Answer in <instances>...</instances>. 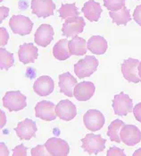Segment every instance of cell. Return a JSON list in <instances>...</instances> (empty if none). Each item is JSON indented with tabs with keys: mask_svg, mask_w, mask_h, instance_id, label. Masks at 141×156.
Returning a JSON list of instances; mask_svg holds the SVG:
<instances>
[{
	"mask_svg": "<svg viewBox=\"0 0 141 156\" xmlns=\"http://www.w3.org/2000/svg\"><path fill=\"white\" fill-rule=\"evenodd\" d=\"M3 106L9 111H19L27 106L26 96L20 91L6 92L3 97Z\"/></svg>",
	"mask_w": 141,
	"mask_h": 156,
	"instance_id": "1",
	"label": "cell"
},
{
	"mask_svg": "<svg viewBox=\"0 0 141 156\" xmlns=\"http://www.w3.org/2000/svg\"><path fill=\"white\" fill-rule=\"evenodd\" d=\"M99 62L94 56H86L74 65V73L79 79L89 77L96 71Z\"/></svg>",
	"mask_w": 141,
	"mask_h": 156,
	"instance_id": "2",
	"label": "cell"
},
{
	"mask_svg": "<svg viewBox=\"0 0 141 156\" xmlns=\"http://www.w3.org/2000/svg\"><path fill=\"white\" fill-rule=\"evenodd\" d=\"M81 148L89 154H97L106 148V140L100 135L87 134L84 138L81 139Z\"/></svg>",
	"mask_w": 141,
	"mask_h": 156,
	"instance_id": "3",
	"label": "cell"
},
{
	"mask_svg": "<svg viewBox=\"0 0 141 156\" xmlns=\"http://www.w3.org/2000/svg\"><path fill=\"white\" fill-rule=\"evenodd\" d=\"M9 26L15 34L25 36L30 34L33 28L32 20L24 16H13L9 20Z\"/></svg>",
	"mask_w": 141,
	"mask_h": 156,
	"instance_id": "4",
	"label": "cell"
},
{
	"mask_svg": "<svg viewBox=\"0 0 141 156\" xmlns=\"http://www.w3.org/2000/svg\"><path fill=\"white\" fill-rule=\"evenodd\" d=\"M83 122L87 129L96 132L104 126L106 119L101 111L97 109H89L83 117Z\"/></svg>",
	"mask_w": 141,
	"mask_h": 156,
	"instance_id": "5",
	"label": "cell"
},
{
	"mask_svg": "<svg viewBox=\"0 0 141 156\" xmlns=\"http://www.w3.org/2000/svg\"><path fill=\"white\" fill-rule=\"evenodd\" d=\"M112 108L114 113L118 116H126L133 111V101L128 94L120 93L114 95L112 101Z\"/></svg>",
	"mask_w": 141,
	"mask_h": 156,
	"instance_id": "6",
	"label": "cell"
},
{
	"mask_svg": "<svg viewBox=\"0 0 141 156\" xmlns=\"http://www.w3.org/2000/svg\"><path fill=\"white\" fill-rule=\"evenodd\" d=\"M85 25L86 23L84 21V18L81 16L65 19V22L63 23V28H62L63 36L66 37L77 36L78 34L83 31Z\"/></svg>",
	"mask_w": 141,
	"mask_h": 156,
	"instance_id": "7",
	"label": "cell"
},
{
	"mask_svg": "<svg viewBox=\"0 0 141 156\" xmlns=\"http://www.w3.org/2000/svg\"><path fill=\"white\" fill-rule=\"evenodd\" d=\"M121 140L128 146H134L141 141V131L135 125H123L120 132Z\"/></svg>",
	"mask_w": 141,
	"mask_h": 156,
	"instance_id": "8",
	"label": "cell"
},
{
	"mask_svg": "<svg viewBox=\"0 0 141 156\" xmlns=\"http://www.w3.org/2000/svg\"><path fill=\"white\" fill-rule=\"evenodd\" d=\"M32 14L39 18H47L54 15L55 4L53 0H32Z\"/></svg>",
	"mask_w": 141,
	"mask_h": 156,
	"instance_id": "9",
	"label": "cell"
},
{
	"mask_svg": "<svg viewBox=\"0 0 141 156\" xmlns=\"http://www.w3.org/2000/svg\"><path fill=\"white\" fill-rule=\"evenodd\" d=\"M139 61L138 59L134 58H127L122 64V73L123 75V77L127 81L134 83H138L141 81L140 77L139 76Z\"/></svg>",
	"mask_w": 141,
	"mask_h": 156,
	"instance_id": "10",
	"label": "cell"
},
{
	"mask_svg": "<svg viewBox=\"0 0 141 156\" xmlns=\"http://www.w3.org/2000/svg\"><path fill=\"white\" fill-rule=\"evenodd\" d=\"M47 151L52 156H66L69 154L70 146L66 141L57 137H51L45 144Z\"/></svg>",
	"mask_w": 141,
	"mask_h": 156,
	"instance_id": "11",
	"label": "cell"
},
{
	"mask_svg": "<svg viewBox=\"0 0 141 156\" xmlns=\"http://www.w3.org/2000/svg\"><path fill=\"white\" fill-rule=\"evenodd\" d=\"M17 136L22 140H30L36 136L38 126L36 122L30 119H26L22 122H19L15 128Z\"/></svg>",
	"mask_w": 141,
	"mask_h": 156,
	"instance_id": "12",
	"label": "cell"
},
{
	"mask_svg": "<svg viewBox=\"0 0 141 156\" xmlns=\"http://www.w3.org/2000/svg\"><path fill=\"white\" fill-rule=\"evenodd\" d=\"M35 116L45 121L55 120L57 117L55 114V106L53 102L48 101H41L37 103L35 107Z\"/></svg>",
	"mask_w": 141,
	"mask_h": 156,
	"instance_id": "13",
	"label": "cell"
},
{
	"mask_svg": "<svg viewBox=\"0 0 141 156\" xmlns=\"http://www.w3.org/2000/svg\"><path fill=\"white\" fill-rule=\"evenodd\" d=\"M55 114L60 119L70 121L76 117L77 108L71 101L63 100L60 101L55 106Z\"/></svg>",
	"mask_w": 141,
	"mask_h": 156,
	"instance_id": "14",
	"label": "cell"
},
{
	"mask_svg": "<svg viewBox=\"0 0 141 156\" xmlns=\"http://www.w3.org/2000/svg\"><path fill=\"white\" fill-rule=\"evenodd\" d=\"M54 35L55 31L53 27L50 24L44 23L39 26V28L37 29L34 37V41L37 45L45 48L52 42Z\"/></svg>",
	"mask_w": 141,
	"mask_h": 156,
	"instance_id": "15",
	"label": "cell"
},
{
	"mask_svg": "<svg viewBox=\"0 0 141 156\" xmlns=\"http://www.w3.org/2000/svg\"><path fill=\"white\" fill-rule=\"evenodd\" d=\"M96 87L92 82H81L77 83L74 88L73 96L79 101H86L94 95Z\"/></svg>",
	"mask_w": 141,
	"mask_h": 156,
	"instance_id": "16",
	"label": "cell"
},
{
	"mask_svg": "<svg viewBox=\"0 0 141 156\" xmlns=\"http://www.w3.org/2000/svg\"><path fill=\"white\" fill-rule=\"evenodd\" d=\"M18 57L19 60L24 65L34 63L39 57L38 48L33 43H23L19 48Z\"/></svg>",
	"mask_w": 141,
	"mask_h": 156,
	"instance_id": "17",
	"label": "cell"
},
{
	"mask_svg": "<svg viewBox=\"0 0 141 156\" xmlns=\"http://www.w3.org/2000/svg\"><path fill=\"white\" fill-rule=\"evenodd\" d=\"M55 88V83L53 79L47 76L39 77L33 84V90L39 96H47L53 93Z\"/></svg>",
	"mask_w": 141,
	"mask_h": 156,
	"instance_id": "18",
	"label": "cell"
},
{
	"mask_svg": "<svg viewBox=\"0 0 141 156\" xmlns=\"http://www.w3.org/2000/svg\"><path fill=\"white\" fill-rule=\"evenodd\" d=\"M77 83V79L73 77V76L69 72L63 73L59 76L58 85L60 87V93L66 95L67 97L71 98L73 96V91Z\"/></svg>",
	"mask_w": 141,
	"mask_h": 156,
	"instance_id": "19",
	"label": "cell"
},
{
	"mask_svg": "<svg viewBox=\"0 0 141 156\" xmlns=\"http://www.w3.org/2000/svg\"><path fill=\"white\" fill-rule=\"evenodd\" d=\"M84 16L90 22H97L100 19L103 9L99 3L95 0H89L86 2L81 9Z\"/></svg>",
	"mask_w": 141,
	"mask_h": 156,
	"instance_id": "20",
	"label": "cell"
},
{
	"mask_svg": "<svg viewBox=\"0 0 141 156\" xmlns=\"http://www.w3.org/2000/svg\"><path fill=\"white\" fill-rule=\"evenodd\" d=\"M87 48L93 54L103 55L106 52L108 48V44H107V41L103 36L94 35L91 36V38L88 41Z\"/></svg>",
	"mask_w": 141,
	"mask_h": 156,
	"instance_id": "21",
	"label": "cell"
},
{
	"mask_svg": "<svg viewBox=\"0 0 141 156\" xmlns=\"http://www.w3.org/2000/svg\"><path fill=\"white\" fill-rule=\"evenodd\" d=\"M71 56H83L87 53V41L79 36H74L68 43Z\"/></svg>",
	"mask_w": 141,
	"mask_h": 156,
	"instance_id": "22",
	"label": "cell"
},
{
	"mask_svg": "<svg viewBox=\"0 0 141 156\" xmlns=\"http://www.w3.org/2000/svg\"><path fill=\"white\" fill-rule=\"evenodd\" d=\"M68 43L69 41L67 39L60 40L55 43V45L53 48V55L56 59L63 61L71 57Z\"/></svg>",
	"mask_w": 141,
	"mask_h": 156,
	"instance_id": "23",
	"label": "cell"
},
{
	"mask_svg": "<svg viewBox=\"0 0 141 156\" xmlns=\"http://www.w3.org/2000/svg\"><path fill=\"white\" fill-rule=\"evenodd\" d=\"M109 16L112 18V23L117 25H126L131 20L129 10L127 9L126 6L118 11H110Z\"/></svg>",
	"mask_w": 141,
	"mask_h": 156,
	"instance_id": "24",
	"label": "cell"
},
{
	"mask_svg": "<svg viewBox=\"0 0 141 156\" xmlns=\"http://www.w3.org/2000/svg\"><path fill=\"white\" fill-rule=\"evenodd\" d=\"M123 125H124V122L120 119H115L108 126L107 136L110 137L111 141L115 142V143H120L122 141L121 136H120V132Z\"/></svg>",
	"mask_w": 141,
	"mask_h": 156,
	"instance_id": "25",
	"label": "cell"
},
{
	"mask_svg": "<svg viewBox=\"0 0 141 156\" xmlns=\"http://www.w3.org/2000/svg\"><path fill=\"white\" fill-rule=\"evenodd\" d=\"M59 16L62 19H68L72 17H77L79 15V12L78 11L76 5L73 4H64L62 5L61 8L58 9Z\"/></svg>",
	"mask_w": 141,
	"mask_h": 156,
	"instance_id": "26",
	"label": "cell"
},
{
	"mask_svg": "<svg viewBox=\"0 0 141 156\" xmlns=\"http://www.w3.org/2000/svg\"><path fill=\"white\" fill-rule=\"evenodd\" d=\"M0 67L1 69H5V70H8L11 66H14L15 59H14V55L7 51L5 48H0Z\"/></svg>",
	"mask_w": 141,
	"mask_h": 156,
	"instance_id": "27",
	"label": "cell"
},
{
	"mask_svg": "<svg viewBox=\"0 0 141 156\" xmlns=\"http://www.w3.org/2000/svg\"><path fill=\"white\" fill-rule=\"evenodd\" d=\"M104 5L109 11H118L125 6L126 0H103Z\"/></svg>",
	"mask_w": 141,
	"mask_h": 156,
	"instance_id": "28",
	"label": "cell"
},
{
	"mask_svg": "<svg viewBox=\"0 0 141 156\" xmlns=\"http://www.w3.org/2000/svg\"><path fill=\"white\" fill-rule=\"evenodd\" d=\"M46 145L44 144H39L37 145L35 148L32 149V156H47L50 155V154L48 152L45 151Z\"/></svg>",
	"mask_w": 141,
	"mask_h": 156,
	"instance_id": "29",
	"label": "cell"
},
{
	"mask_svg": "<svg viewBox=\"0 0 141 156\" xmlns=\"http://www.w3.org/2000/svg\"><path fill=\"white\" fill-rule=\"evenodd\" d=\"M0 44L1 46H5L8 42V40H9V33L8 31H6V29L5 27H1L0 28Z\"/></svg>",
	"mask_w": 141,
	"mask_h": 156,
	"instance_id": "30",
	"label": "cell"
},
{
	"mask_svg": "<svg viewBox=\"0 0 141 156\" xmlns=\"http://www.w3.org/2000/svg\"><path fill=\"white\" fill-rule=\"evenodd\" d=\"M14 156H26L27 155V148L23 144L17 145L15 148L14 149Z\"/></svg>",
	"mask_w": 141,
	"mask_h": 156,
	"instance_id": "31",
	"label": "cell"
},
{
	"mask_svg": "<svg viewBox=\"0 0 141 156\" xmlns=\"http://www.w3.org/2000/svg\"><path fill=\"white\" fill-rule=\"evenodd\" d=\"M107 156H125V153L123 149H120L118 147H111L107 151Z\"/></svg>",
	"mask_w": 141,
	"mask_h": 156,
	"instance_id": "32",
	"label": "cell"
},
{
	"mask_svg": "<svg viewBox=\"0 0 141 156\" xmlns=\"http://www.w3.org/2000/svg\"><path fill=\"white\" fill-rule=\"evenodd\" d=\"M133 19L139 25L141 26V5H138L135 8L134 14H133Z\"/></svg>",
	"mask_w": 141,
	"mask_h": 156,
	"instance_id": "33",
	"label": "cell"
},
{
	"mask_svg": "<svg viewBox=\"0 0 141 156\" xmlns=\"http://www.w3.org/2000/svg\"><path fill=\"white\" fill-rule=\"evenodd\" d=\"M133 114H134V117L135 119L141 123V102L138 103L134 109H133Z\"/></svg>",
	"mask_w": 141,
	"mask_h": 156,
	"instance_id": "34",
	"label": "cell"
},
{
	"mask_svg": "<svg viewBox=\"0 0 141 156\" xmlns=\"http://www.w3.org/2000/svg\"><path fill=\"white\" fill-rule=\"evenodd\" d=\"M0 14H1V17H0V23H3V21L9 15V8L5 7L4 5H2L0 7Z\"/></svg>",
	"mask_w": 141,
	"mask_h": 156,
	"instance_id": "35",
	"label": "cell"
},
{
	"mask_svg": "<svg viewBox=\"0 0 141 156\" xmlns=\"http://www.w3.org/2000/svg\"><path fill=\"white\" fill-rule=\"evenodd\" d=\"M1 155H9V151L4 143H1Z\"/></svg>",
	"mask_w": 141,
	"mask_h": 156,
	"instance_id": "36",
	"label": "cell"
},
{
	"mask_svg": "<svg viewBox=\"0 0 141 156\" xmlns=\"http://www.w3.org/2000/svg\"><path fill=\"white\" fill-rule=\"evenodd\" d=\"M6 123V118H5V114L3 110H1V128L4 127V126Z\"/></svg>",
	"mask_w": 141,
	"mask_h": 156,
	"instance_id": "37",
	"label": "cell"
},
{
	"mask_svg": "<svg viewBox=\"0 0 141 156\" xmlns=\"http://www.w3.org/2000/svg\"><path fill=\"white\" fill-rule=\"evenodd\" d=\"M133 156H141V148L136 150L133 154Z\"/></svg>",
	"mask_w": 141,
	"mask_h": 156,
	"instance_id": "38",
	"label": "cell"
},
{
	"mask_svg": "<svg viewBox=\"0 0 141 156\" xmlns=\"http://www.w3.org/2000/svg\"><path fill=\"white\" fill-rule=\"evenodd\" d=\"M138 69H139V77L141 79V62L139 63V67H138Z\"/></svg>",
	"mask_w": 141,
	"mask_h": 156,
	"instance_id": "39",
	"label": "cell"
},
{
	"mask_svg": "<svg viewBox=\"0 0 141 156\" xmlns=\"http://www.w3.org/2000/svg\"><path fill=\"white\" fill-rule=\"evenodd\" d=\"M0 1H1V2H2V1H3V0H0Z\"/></svg>",
	"mask_w": 141,
	"mask_h": 156,
	"instance_id": "40",
	"label": "cell"
}]
</instances>
